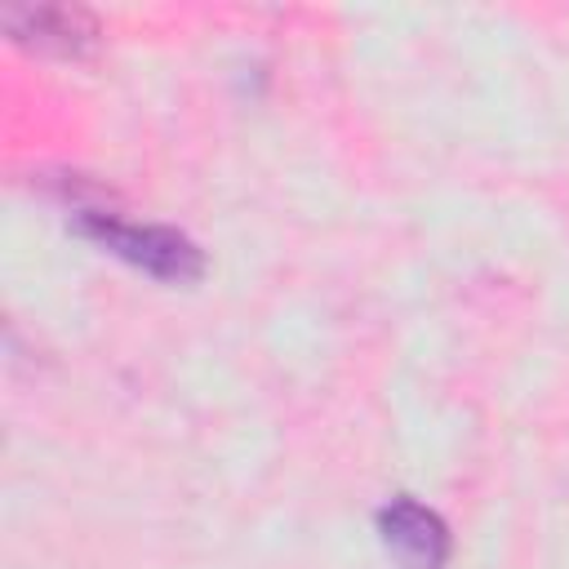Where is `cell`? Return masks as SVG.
<instances>
[{
  "label": "cell",
  "instance_id": "1",
  "mask_svg": "<svg viewBox=\"0 0 569 569\" xmlns=\"http://www.w3.org/2000/svg\"><path fill=\"white\" fill-rule=\"evenodd\" d=\"M71 227H76V236L93 240L98 249H107L111 258L138 267L151 280L196 284L204 276V249L187 231H178V227H164V222H129V218L107 213V209H80Z\"/></svg>",
  "mask_w": 569,
  "mask_h": 569
},
{
  "label": "cell",
  "instance_id": "2",
  "mask_svg": "<svg viewBox=\"0 0 569 569\" xmlns=\"http://www.w3.org/2000/svg\"><path fill=\"white\" fill-rule=\"evenodd\" d=\"M0 22L13 44L44 58H89L102 40V22L80 4H4Z\"/></svg>",
  "mask_w": 569,
  "mask_h": 569
},
{
  "label": "cell",
  "instance_id": "3",
  "mask_svg": "<svg viewBox=\"0 0 569 569\" xmlns=\"http://www.w3.org/2000/svg\"><path fill=\"white\" fill-rule=\"evenodd\" d=\"M378 542L396 560V569H449L453 538L440 511L400 493L378 507Z\"/></svg>",
  "mask_w": 569,
  "mask_h": 569
}]
</instances>
